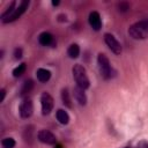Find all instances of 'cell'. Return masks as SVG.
I'll list each match as a JSON object with an SVG mask.
<instances>
[{
    "instance_id": "cell-24",
    "label": "cell",
    "mask_w": 148,
    "mask_h": 148,
    "mask_svg": "<svg viewBox=\"0 0 148 148\" xmlns=\"http://www.w3.org/2000/svg\"><path fill=\"white\" fill-rule=\"evenodd\" d=\"M125 148H130V147H125Z\"/></svg>"
},
{
    "instance_id": "cell-18",
    "label": "cell",
    "mask_w": 148,
    "mask_h": 148,
    "mask_svg": "<svg viewBox=\"0 0 148 148\" xmlns=\"http://www.w3.org/2000/svg\"><path fill=\"white\" fill-rule=\"evenodd\" d=\"M1 145L3 148H14L15 147V140L13 138H5V139H2Z\"/></svg>"
},
{
    "instance_id": "cell-14",
    "label": "cell",
    "mask_w": 148,
    "mask_h": 148,
    "mask_svg": "<svg viewBox=\"0 0 148 148\" xmlns=\"http://www.w3.org/2000/svg\"><path fill=\"white\" fill-rule=\"evenodd\" d=\"M67 54L72 58V59H75V58H77L79 57V54H80V46L77 45V44H71L69 45V47H68V50H67Z\"/></svg>"
},
{
    "instance_id": "cell-10",
    "label": "cell",
    "mask_w": 148,
    "mask_h": 148,
    "mask_svg": "<svg viewBox=\"0 0 148 148\" xmlns=\"http://www.w3.org/2000/svg\"><path fill=\"white\" fill-rule=\"evenodd\" d=\"M38 42L40 45L43 46H50V45H54V39H53V36L47 32V31H44L42 32L39 36H38Z\"/></svg>"
},
{
    "instance_id": "cell-16",
    "label": "cell",
    "mask_w": 148,
    "mask_h": 148,
    "mask_svg": "<svg viewBox=\"0 0 148 148\" xmlns=\"http://www.w3.org/2000/svg\"><path fill=\"white\" fill-rule=\"evenodd\" d=\"M25 69H27V65H25L24 62L20 64L17 67H15V68L13 69V75H14V77H20L22 74H24Z\"/></svg>"
},
{
    "instance_id": "cell-20",
    "label": "cell",
    "mask_w": 148,
    "mask_h": 148,
    "mask_svg": "<svg viewBox=\"0 0 148 148\" xmlns=\"http://www.w3.org/2000/svg\"><path fill=\"white\" fill-rule=\"evenodd\" d=\"M14 57H15V59H21L22 58V49L21 47H16L14 50Z\"/></svg>"
},
{
    "instance_id": "cell-2",
    "label": "cell",
    "mask_w": 148,
    "mask_h": 148,
    "mask_svg": "<svg viewBox=\"0 0 148 148\" xmlns=\"http://www.w3.org/2000/svg\"><path fill=\"white\" fill-rule=\"evenodd\" d=\"M72 73H73V77H74L77 87L82 88L83 90H86V89L89 88L90 82H89V79H88L86 68L82 65H80V64L74 65L73 68H72Z\"/></svg>"
},
{
    "instance_id": "cell-11",
    "label": "cell",
    "mask_w": 148,
    "mask_h": 148,
    "mask_svg": "<svg viewBox=\"0 0 148 148\" xmlns=\"http://www.w3.org/2000/svg\"><path fill=\"white\" fill-rule=\"evenodd\" d=\"M73 94H74V97L76 99V102L80 104V105H86L87 104V96L84 94V90L80 87H75L73 89Z\"/></svg>"
},
{
    "instance_id": "cell-4",
    "label": "cell",
    "mask_w": 148,
    "mask_h": 148,
    "mask_svg": "<svg viewBox=\"0 0 148 148\" xmlns=\"http://www.w3.org/2000/svg\"><path fill=\"white\" fill-rule=\"evenodd\" d=\"M53 104H54V103H53V98H52V96H51L49 92L44 91V92L40 95L42 113H43L44 116L50 114L51 111H52V109H53Z\"/></svg>"
},
{
    "instance_id": "cell-5",
    "label": "cell",
    "mask_w": 148,
    "mask_h": 148,
    "mask_svg": "<svg viewBox=\"0 0 148 148\" xmlns=\"http://www.w3.org/2000/svg\"><path fill=\"white\" fill-rule=\"evenodd\" d=\"M29 3H30L29 0H23V1H21L20 5L15 8V10H14V12H13L6 20H3L2 22H3V23H8V22H13V21L17 20V18H18V17L27 10V8L29 7Z\"/></svg>"
},
{
    "instance_id": "cell-23",
    "label": "cell",
    "mask_w": 148,
    "mask_h": 148,
    "mask_svg": "<svg viewBox=\"0 0 148 148\" xmlns=\"http://www.w3.org/2000/svg\"><path fill=\"white\" fill-rule=\"evenodd\" d=\"M52 5H53V6H58V5H59V1H54V0H53V1H52Z\"/></svg>"
},
{
    "instance_id": "cell-22",
    "label": "cell",
    "mask_w": 148,
    "mask_h": 148,
    "mask_svg": "<svg viewBox=\"0 0 148 148\" xmlns=\"http://www.w3.org/2000/svg\"><path fill=\"white\" fill-rule=\"evenodd\" d=\"M58 18H59V21H61V22H64V21H67V17H66V15H59V16H58Z\"/></svg>"
},
{
    "instance_id": "cell-8",
    "label": "cell",
    "mask_w": 148,
    "mask_h": 148,
    "mask_svg": "<svg viewBox=\"0 0 148 148\" xmlns=\"http://www.w3.org/2000/svg\"><path fill=\"white\" fill-rule=\"evenodd\" d=\"M37 138L42 143H45V145H56L57 143L56 135L47 130H40L37 133Z\"/></svg>"
},
{
    "instance_id": "cell-15",
    "label": "cell",
    "mask_w": 148,
    "mask_h": 148,
    "mask_svg": "<svg viewBox=\"0 0 148 148\" xmlns=\"http://www.w3.org/2000/svg\"><path fill=\"white\" fill-rule=\"evenodd\" d=\"M61 101H62V103H64L65 106L72 108V101H71L69 92H68V89L67 88H64L61 90Z\"/></svg>"
},
{
    "instance_id": "cell-12",
    "label": "cell",
    "mask_w": 148,
    "mask_h": 148,
    "mask_svg": "<svg viewBox=\"0 0 148 148\" xmlns=\"http://www.w3.org/2000/svg\"><path fill=\"white\" fill-rule=\"evenodd\" d=\"M36 76H37V80L39 82H47L51 77V72L49 69H45V68H38L36 71Z\"/></svg>"
},
{
    "instance_id": "cell-6",
    "label": "cell",
    "mask_w": 148,
    "mask_h": 148,
    "mask_svg": "<svg viewBox=\"0 0 148 148\" xmlns=\"http://www.w3.org/2000/svg\"><path fill=\"white\" fill-rule=\"evenodd\" d=\"M18 112H20V116L22 117V118H30L31 117V114H32V112H34V104H32V101L30 99V98H28V97H25L22 102H21V104H20V106H18Z\"/></svg>"
},
{
    "instance_id": "cell-13",
    "label": "cell",
    "mask_w": 148,
    "mask_h": 148,
    "mask_svg": "<svg viewBox=\"0 0 148 148\" xmlns=\"http://www.w3.org/2000/svg\"><path fill=\"white\" fill-rule=\"evenodd\" d=\"M56 117H57V120H58L60 124H62V125H67L68 121H69V116H68V113H67L64 109L57 110Z\"/></svg>"
},
{
    "instance_id": "cell-21",
    "label": "cell",
    "mask_w": 148,
    "mask_h": 148,
    "mask_svg": "<svg viewBox=\"0 0 148 148\" xmlns=\"http://www.w3.org/2000/svg\"><path fill=\"white\" fill-rule=\"evenodd\" d=\"M0 92H1V102H3V99H5V96H6V90L5 89H1L0 90Z\"/></svg>"
},
{
    "instance_id": "cell-19",
    "label": "cell",
    "mask_w": 148,
    "mask_h": 148,
    "mask_svg": "<svg viewBox=\"0 0 148 148\" xmlns=\"http://www.w3.org/2000/svg\"><path fill=\"white\" fill-rule=\"evenodd\" d=\"M130 9V5L127 2H120L118 3V10L119 12H127Z\"/></svg>"
},
{
    "instance_id": "cell-9",
    "label": "cell",
    "mask_w": 148,
    "mask_h": 148,
    "mask_svg": "<svg viewBox=\"0 0 148 148\" xmlns=\"http://www.w3.org/2000/svg\"><path fill=\"white\" fill-rule=\"evenodd\" d=\"M88 21H89V24L90 27L98 31L101 28H102V21H101V16H99V13L98 12H91L89 14V17H88Z\"/></svg>"
},
{
    "instance_id": "cell-3",
    "label": "cell",
    "mask_w": 148,
    "mask_h": 148,
    "mask_svg": "<svg viewBox=\"0 0 148 148\" xmlns=\"http://www.w3.org/2000/svg\"><path fill=\"white\" fill-rule=\"evenodd\" d=\"M97 64H98V68H99V73L102 75L103 79L108 80L111 77V65H110V61H109V58L104 54V53H99L97 56Z\"/></svg>"
},
{
    "instance_id": "cell-1",
    "label": "cell",
    "mask_w": 148,
    "mask_h": 148,
    "mask_svg": "<svg viewBox=\"0 0 148 148\" xmlns=\"http://www.w3.org/2000/svg\"><path fill=\"white\" fill-rule=\"evenodd\" d=\"M128 35L133 39H146L148 38V20L135 22L128 28Z\"/></svg>"
},
{
    "instance_id": "cell-7",
    "label": "cell",
    "mask_w": 148,
    "mask_h": 148,
    "mask_svg": "<svg viewBox=\"0 0 148 148\" xmlns=\"http://www.w3.org/2000/svg\"><path fill=\"white\" fill-rule=\"evenodd\" d=\"M104 42L108 45V47L114 53V54H120L121 53V45L120 43L117 40V38L111 35V34H105L104 35Z\"/></svg>"
},
{
    "instance_id": "cell-17",
    "label": "cell",
    "mask_w": 148,
    "mask_h": 148,
    "mask_svg": "<svg viewBox=\"0 0 148 148\" xmlns=\"http://www.w3.org/2000/svg\"><path fill=\"white\" fill-rule=\"evenodd\" d=\"M32 87H34L32 80H27V81L23 83V87H22V89H21V95H25V94L30 92L31 89H32Z\"/></svg>"
}]
</instances>
